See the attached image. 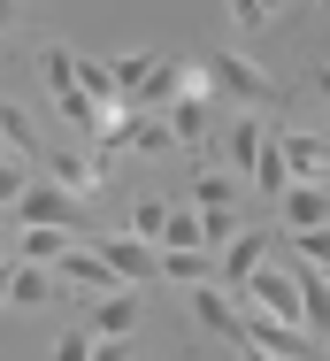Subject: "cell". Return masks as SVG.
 <instances>
[{
    "instance_id": "obj_3",
    "label": "cell",
    "mask_w": 330,
    "mask_h": 361,
    "mask_svg": "<svg viewBox=\"0 0 330 361\" xmlns=\"http://www.w3.org/2000/svg\"><path fill=\"white\" fill-rule=\"evenodd\" d=\"M8 223H16V231H31V223H54V231H85V200H77L69 185H39V177H31Z\"/></svg>"
},
{
    "instance_id": "obj_13",
    "label": "cell",
    "mask_w": 330,
    "mask_h": 361,
    "mask_svg": "<svg viewBox=\"0 0 330 361\" xmlns=\"http://www.w3.org/2000/svg\"><path fill=\"white\" fill-rule=\"evenodd\" d=\"M276 139H284V161H292V185H323L330 146L315 139V131H284V123H276Z\"/></svg>"
},
{
    "instance_id": "obj_15",
    "label": "cell",
    "mask_w": 330,
    "mask_h": 361,
    "mask_svg": "<svg viewBox=\"0 0 330 361\" xmlns=\"http://www.w3.org/2000/svg\"><path fill=\"white\" fill-rule=\"evenodd\" d=\"M254 192H262V200H284V192H292V161H284V139H276V123H269L262 154H254Z\"/></svg>"
},
{
    "instance_id": "obj_12",
    "label": "cell",
    "mask_w": 330,
    "mask_h": 361,
    "mask_svg": "<svg viewBox=\"0 0 330 361\" xmlns=\"http://www.w3.org/2000/svg\"><path fill=\"white\" fill-rule=\"evenodd\" d=\"M62 300V277L54 269H39V262H8V307H54Z\"/></svg>"
},
{
    "instance_id": "obj_25",
    "label": "cell",
    "mask_w": 330,
    "mask_h": 361,
    "mask_svg": "<svg viewBox=\"0 0 330 361\" xmlns=\"http://www.w3.org/2000/svg\"><path fill=\"white\" fill-rule=\"evenodd\" d=\"M39 169L31 161H0V216H16V200H23V185H31Z\"/></svg>"
},
{
    "instance_id": "obj_11",
    "label": "cell",
    "mask_w": 330,
    "mask_h": 361,
    "mask_svg": "<svg viewBox=\"0 0 330 361\" xmlns=\"http://www.w3.org/2000/svg\"><path fill=\"white\" fill-rule=\"evenodd\" d=\"M185 85H192V77H185V62H177V54H154V62H146V77H138V92H131V108H138V116H161Z\"/></svg>"
},
{
    "instance_id": "obj_1",
    "label": "cell",
    "mask_w": 330,
    "mask_h": 361,
    "mask_svg": "<svg viewBox=\"0 0 330 361\" xmlns=\"http://www.w3.org/2000/svg\"><path fill=\"white\" fill-rule=\"evenodd\" d=\"M39 77H47V92H54V116L69 123V139H77V146L108 131L100 100H92L85 85H77V54H69V47H47V54H39Z\"/></svg>"
},
{
    "instance_id": "obj_2",
    "label": "cell",
    "mask_w": 330,
    "mask_h": 361,
    "mask_svg": "<svg viewBox=\"0 0 330 361\" xmlns=\"http://www.w3.org/2000/svg\"><path fill=\"white\" fill-rule=\"evenodd\" d=\"M200 70H207V85H215V100H231V108H284V85H276L269 70H254L246 54H231V47L207 54Z\"/></svg>"
},
{
    "instance_id": "obj_29",
    "label": "cell",
    "mask_w": 330,
    "mask_h": 361,
    "mask_svg": "<svg viewBox=\"0 0 330 361\" xmlns=\"http://www.w3.org/2000/svg\"><path fill=\"white\" fill-rule=\"evenodd\" d=\"M269 16H276V0H231V23H246V31L269 23Z\"/></svg>"
},
{
    "instance_id": "obj_23",
    "label": "cell",
    "mask_w": 330,
    "mask_h": 361,
    "mask_svg": "<svg viewBox=\"0 0 330 361\" xmlns=\"http://www.w3.org/2000/svg\"><path fill=\"white\" fill-rule=\"evenodd\" d=\"M161 231H169V200H138V208H131V238L161 246Z\"/></svg>"
},
{
    "instance_id": "obj_5",
    "label": "cell",
    "mask_w": 330,
    "mask_h": 361,
    "mask_svg": "<svg viewBox=\"0 0 330 361\" xmlns=\"http://www.w3.org/2000/svg\"><path fill=\"white\" fill-rule=\"evenodd\" d=\"M246 307V300H238ZM246 346H262L269 361H315V338L300 331V323H284V315H262V307H246Z\"/></svg>"
},
{
    "instance_id": "obj_33",
    "label": "cell",
    "mask_w": 330,
    "mask_h": 361,
    "mask_svg": "<svg viewBox=\"0 0 330 361\" xmlns=\"http://www.w3.org/2000/svg\"><path fill=\"white\" fill-rule=\"evenodd\" d=\"M8 231H16V223H8V216H0V262H8V254H16V246H8Z\"/></svg>"
},
{
    "instance_id": "obj_16",
    "label": "cell",
    "mask_w": 330,
    "mask_h": 361,
    "mask_svg": "<svg viewBox=\"0 0 330 361\" xmlns=\"http://www.w3.org/2000/svg\"><path fill=\"white\" fill-rule=\"evenodd\" d=\"M276 208H284V231H323L330 223V185H292Z\"/></svg>"
},
{
    "instance_id": "obj_28",
    "label": "cell",
    "mask_w": 330,
    "mask_h": 361,
    "mask_svg": "<svg viewBox=\"0 0 330 361\" xmlns=\"http://www.w3.org/2000/svg\"><path fill=\"white\" fill-rule=\"evenodd\" d=\"M92 346H100V338H92V323H85V331L69 323V331H62V346H54V361H92Z\"/></svg>"
},
{
    "instance_id": "obj_21",
    "label": "cell",
    "mask_w": 330,
    "mask_h": 361,
    "mask_svg": "<svg viewBox=\"0 0 330 361\" xmlns=\"http://www.w3.org/2000/svg\"><path fill=\"white\" fill-rule=\"evenodd\" d=\"M262 139H269V123H254V108H238V116H231V169H238V177H254Z\"/></svg>"
},
{
    "instance_id": "obj_35",
    "label": "cell",
    "mask_w": 330,
    "mask_h": 361,
    "mask_svg": "<svg viewBox=\"0 0 330 361\" xmlns=\"http://www.w3.org/2000/svg\"><path fill=\"white\" fill-rule=\"evenodd\" d=\"M323 354H330V338H323Z\"/></svg>"
},
{
    "instance_id": "obj_17",
    "label": "cell",
    "mask_w": 330,
    "mask_h": 361,
    "mask_svg": "<svg viewBox=\"0 0 330 361\" xmlns=\"http://www.w3.org/2000/svg\"><path fill=\"white\" fill-rule=\"evenodd\" d=\"M161 277H169V285H215V254H207V246H161Z\"/></svg>"
},
{
    "instance_id": "obj_26",
    "label": "cell",
    "mask_w": 330,
    "mask_h": 361,
    "mask_svg": "<svg viewBox=\"0 0 330 361\" xmlns=\"http://www.w3.org/2000/svg\"><path fill=\"white\" fill-rule=\"evenodd\" d=\"M161 246H207V238H200V208H169V231H161Z\"/></svg>"
},
{
    "instance_id": "obj_20",
    "label": "cell",
    "mask_w": 330,
    "mask_h": 361,
    "mask_svg": "<svg viewBox=\"0 0 330 361\" xmlns=\"http://www.w3.org/2000/svg\"><path fill=\"white\" fill-rule=\"evenodd\" d=\"M16 254L23 262H39V269H54L69 254V231H54V223H31V231H16Z\"/></svg>"
},
{
    "instance_id": "obj_30",
    "label": "cell",
    "mask_w": 330,
    "mask_h": 361,
    "mask_svg": "<svg viewBox=\"0 0 330 361\" xmlns=\"http://www.w3.org/2000/svg\"><path fill=\"white\" fill-rule=\"evenodd\" d=\"M92 361H131V338H100V346H92Z\"/></svg>"
},
{
    "instance_id": "obj_6",
    "label": "cell",
    "mask_w": 330,
    "mask_h": 361,
    "mask_svg": "<svg viewBox=\"0 0 330 361\" xmlns=\"http://www.w3.org/2000/svg\"><path fill=\"white\" fill-rule=\"evenodd\" d=\"M215 108H223V100H215V85H207V70H192V85H185V92H177V100H169V108H161V123H169V131H177V139H207V131H215Z\"/></svg>"
},
{
    "instance_id": "obj_9",
    "label": "cell",
    "mask_w": 330,
    "mask_h": 361,
    "mask_svg": "<svg viewBox=\"0 0 330 361\" xmlns=\"http://www.w3.org/2000/svg\"><path fill=\"white\" fill-rule=\"evenodd\" d=\"M54 277H62V292H100V300H108V292H123V277L100 262V246H92V238H85V246H69L62 262H54Z\"/></svg>"
},
{
    "instance_id": "obj_24",
    "label": "cell",
    "mask_w": 330,
    "mask_h": 361,
    "mask_svg": "<svg viewBox=\"0 0 330 361\" xmlns=\"http://www.w3.org/2000/svg\"><path fill=\"white\" fill-rule=\"evenodd\" d=\"M131 146H138V154H169V146H177V131H169L161 116H131Z\"/></svg>"
},
{
    "instance_id": "obj_32",
    "label": "cell",
    "mask_w": 330,
    "mask_h": 361,
    "mask_svg": "<svg viewBox=\"0 0 330 361\" xmlns=\"http://www.w3.org/2000/svg\"><path fill=\"white\" fill-rule=\"evenodd\" d=\"M315 100L330 108V62H315Z\"/></svg>"
},
{
    "instance_id": "obj_8",
    "label": "cell",
    "mask_w": 330,
    "mask_h": 361,
    "mask_svg": "<svg viewBox=\"0 0 330 361\" xmlns=\"http://www.w3.org/2000/svg\"><path fill=\"white\" fill-rule=\"evenodd\" d=\"M192 323L215 331L223 346H246V307H238V292H223V285H192Z\"/></svg>"
},
{
    "instance_id": "obj_7",
    "label": "cell",
    "mask_w": 330,
    "mask_h": 361,
    "mask_svg": "<svg viewBox=\"0 0 330 361\" xmlns=\"http://www.w3.org/2000/svg\"><path fill=\"white\" fill-rule=\"evenodd\" d=\"M238 300H246V307H262V315H284V323H300V331H307V315H300V285H292V269H254V277H246V285H238Z\"/></svg>"
},
{
    "instance_id": "obj_4",
    "label": "cell",
    "mask_w": 330,
    "mask_h": 361,
    "mask_svg": "<svg viewBox=\"0 0 330 361\" xmlns=\"http://www.w3.org/2000/svg\"><path fill=\"white\" fill-rule=\"evenodd\" d=\"M92 246H100V262L123 277V285H146V277H161V246H146V238H131V231H92Z\"/></svg>"
},
{
    "instance_id": "obj_10",
    "label": "cell",
    "mask_w": 330,
    "mask_h": 361,
    "mask_svg": "<svg viewBox=\"0 0 330 361\" xmlns=\"http://www.w3.org/2000/svg\"><path fill=\"white\" fill-rule=\"evenodd\" d=\"M269 246H276V238L246 223V231H238V238H231V246L215 254V285H223V292H238L246 277H254V269H262V254H269Z\"/></svg>"
},
{
    "instance_id": "obj_19",
    "label": "cell",
    "mask_w": 330,
    "mask_h": 361,
    "mask_svg": "<svg viewBox=\"0 0 330 361\" xmlns=\"http://www.w3.org/2000/svg\"><path fill=\"white\" fill-rule=\"evenodd\" d=\"M192 208H246V185H238V169H200L192 177Z\"/></svg>"
},
{
    "instance_id": "obj_27",
    "label": "cell",
    "mask_w": 330,
    "mask_h": 361,
    "mask_svg": "<svg viewBox=\"0 0 330 361\" xmlns=\"http://www.w3.org/2000/svg\"><path fill=\"white\" fill-rule=\"evenodd\" d=\"M284 246H300V262H315V269H330V223H323V231H292Z\"/></svg>"
},
{
    "instance_id": "obj_31",
    "label": "cell",
    "mask_w": 330,
    "mask_h": 361,
    "mask_svg": "<svg viewBox=\"0 0 330 361\" xmlns=\"http://www.w3.org/2000/svg\"><path fill=\"white\" fill-rule=\"evenodd\" d=\"M16 23H23V0H0V39H8Z\"/></svg>"
},
{
    "instance_id": "obj_34",
    "label": "cell",
    "mask_w": 330,
    "mask_h": 361,
    "mask_svg": "<svg viewBox=\"0 0 330 361\" xmlns=\"http://www.w3.org/2000/svg\"><path fill=\"white\" fill-rule=\"evenodd\" d=\"M323 23H330V0H323Z\"/></svg>"
},
{
    "instance_id": "obj_18",
    "label": "cell",
    "mask_w": 330,
    "mask_h": 361,
    "mask_svg": "<svg viewBox=\"0 0 330 361\" xmlns=\"http://www.w3.org/2000/svg\"><path fill=\"white\" fill-rule=\"evenodd\" d=\"M138 331V292H108V300H92V338H131Z\"/></svg>"
},
{
    "instance_id": "obj_22",
    "label": "cell",
    "mask_w": 330,
    "mask_h": 361,
    "mask_svg": "<svg viewBox=\"0 0 330 361\" xmlns=\"http://www.w3.org/2000/svg\"><path fill=\"white\" fill-rule=\"evenodd\" d=\"M238 231H246V208H207V216H200V238H207V254H223Z\"/></svg>"
},
{
    "instance_id": "obj_14",
    "label": "cell",
    "mask_w": 330,
    "mask_h": 361,
    "mask_svg": "<svg viewBox=\"0 0 330 361\" xmlns=\"http://www.w3.org/2000/svg\"><path fill=\"white\" fill-rule=\"evenodd\" d=\"M0 139L16 146V161H31V169H47V154H54V146L39 139V123H31L16 100H0Z\"/></svg>"
}]
</instances>
